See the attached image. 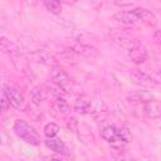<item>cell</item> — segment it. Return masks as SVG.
<instances>
[{
  "mask_svg": "<svg viewBox=\"0 0 161 161\" xmlns=\"http://www.w3.org/2000/svg\"><path fill=\"white\" fill-rule=\"evenodd\" d=\"M113 19L117 23H121L123 25H131V24H135L136 21H138V19L135 15V13L132 11V9L131 10H119V11H117L113 15Z\"/></svg>",
  "mask_w": 161,
  "mask_h": 161,
  "instance_id": "12",
  "label": "cell"
},
{
  "mask_svg": "<svg viewBox=\"0 0 161 161\" xmlns=\"http://www.w3.org/2000/svg\"><path fill=\"white\" fill-rule=\"evenodd\" d=\"M72 49H73V52H75V53H78V54H82V55H84V57H88V58L97 55V50H96L93 47L87 45V44H83V43H77V44H74V45L72 47Z\"/></svg>",
  "mask_w": 161,
  "mask_h": 161,
  "instance_id": "15",
  "label": "cell"
},
{
  "mask_svg": "<svg viewBox=\"0 0 161 161\" xmlns=\"http://www.w3.org/2000/svg\"><path fill=\"white\" fill-rule=\"evenodd\" d=\"M128 57L131 58V60L135 63V64H142L145 63L147 59H148V53H147V49L140 43V42H135L132 44V47L126 50Z\"/></svg>",
  "mask_w": 161,
  "mask_h": 161,
  "instance_id": "6",
  "label": "cell"
},
{
  "mask_svg": "<svg viewBox=\"0 0 161 161\" xmlns=\"http://www.w3.org/2000/svg\"><path fill=\"white\" fill-rule=\"evenodd\" d=\"M132 11L137 16V19L141 20L142 23H145L146 25H148V26H156L157 18H156V15L151 10L145 9V8H133Z\"/></svg>",
  "mask_w": 161,
  "mask_h": 161,
  "instance_id": "7",
  "label": "cell"
},
{
  "mask_svg": "<svg viewBox=\"0 0 161 161\" xmlns=\"http://www.w3.org/2000/svg\"><path fill=\"white\" fill-rule=\"evenodd\" d=\"M143 114L150 119H156L161 117V102L157 99L148 101L143 104Z\"/></svg>",
  "mask_w": 161,
  "mask_h": 161,
  "instance_id": "8",
  "label": "cell"
},
{
  "mask_svg": "<svg viewBox=\"0 0 161 161\" xmlns=\"http://www.w3.org/2000/svg\"><path fill=\"white\" fill-rule=\"evenodd\" d=\"M3 92L5 93V96L8 97L10 104H11L14 108H16V109H19V111H25V109H26L25 98H24L23 93H21L18 88H15V87H13V86H5L4 89H3Z\"/></svg>",
  "mask_w": 161,
  "mask_h": 161,
  "instance_id": "4",
  "label": "cell"
},
{
  "mask_svg": "<svg viewBox=\"0 0 161 161\" xmlns=\"http://www.w3.org/2000/svg\"><path fill=\"white\" fill-rule=\"evenodd\" d=\"M59 131H60L59 126L57 123H54V122H49L44 127V135H45L47 138H54V137H57V135H58Z\"/></svg>",
  "mask_w": 161,
  "mask_h": 161,
  "instance_id": "17",
  "label": "cell"
},
{
  "mask_svg": "<svg viewBox=\"0 0 161 161\" xmlns=\"http://www.w3.org/2000/svg\"><path fill=\"white\" fill-rule=\"evenodd\" d=\"M44 6L52 14H55L57 15V14H60L62 13V4L58 0H45L44 1Z\"/></svg>",
  "mask_w": 161,
  "mask_h": 161,
  "instance_id": "18",
  "label": "cell"
},
{
  "mask_svg": "<svg viewBox=\"0 0 161 161\" xmlns=\"http://www.w3.org/2000/svg\"><path fill=\"white\" fill-rule=\"evenodd\" d=\"M44 161H62V160H59V158H57V157H45Z\"/></svg>",
  "mask_w": 161,
  "mask_h": 161,
  "instance_id": "24",
  "label": "cell"
},
{
  "mask_svg": "<svg viewBox=\"0 0 161 161\" xmlns=\"http://www.w3.org/2000/svg\"><path fill=\"white\" fill-rule=\"evenodd\" d=\"M101 136L108 143H111L112 147H114V148H123V146H125L123 141L119 137L118 126L117 125H107V126H103L101 128Z\"/></svg>",
  "mask_w": 161,
  "mask_h": 161,
  "instance_id": "3",
  "label": "cell"
},
{
  "mask_svg": "<svg viewBox=\"0 0 161 161\" xmlns=\"http://www.w3.org/2000/svg\"><path fill=\"white\" fill-rule=\"evenodd\" d=\"M126 98L130 103H143V104L148 101L155 99L153 94L150 91H133V92L128 93Z\"/></svg>",
  "mask_w": 161,
  "mask_h": 161,
  "instance_id": "10",
  "label": "cell"
},
{
  "mask_svg": "<svg viewBox=\"0 0 161 161\" xmlns=\"http://www.w3.org/2000/svg\"><path fill=\"white\" fill-rule=\"evenodd\" d=\"M14 132L16 133L18 137H20L21 140H24L26 143L38 146L40 145L42 140L39 133L35 131L34 127H31L26 121L24 119H16L14 122Z\"/></svg>",
  "mask_w": 161,
  "mask_h": 161,
  "instance_id": "1",
  "label": "cell"
},
{
  "mask_svg": "<svg viewBox=\"0 0 161 161\" xmlns=\"http://www.w3.org/2000/svg\"><path fill=\"white\" fill-rule=\"evenodd\" d=\"M153 40H155L157 44L161 45V30H156V31L153 33Z\"/></svg>",
  "mask_w": 161,
  "mask_h": 161,
  "instance_id": "23",
  "label": "cell"
},
{
  "mask_svg": "<svg viewBox=\"0 0 161 161\" xmlns=\"http://www.w3.org/2000/svg\"><path fill=\"white\" fill-rule=\"evenodd\" d=\"M52 80L54 84H57V87L63 91L64 93H72L74 89V83L72 80V78L68 75L67 72H64L62 68H54L52 70Z\"/></svg>",
  "mask_w": 161,
  "mask_h": 161,
  "instance_id": "2",
  "label": "cell"
},
{
  "mask_svg": "<svg viewBox=\"0 0 161 161\" xmlns=\"http://www.w3.org/2000/svg\"><path fill=\"white\" fill-rule=\"evenodd\" d=\"M73 109L77 113L80 114H87L92 112V101L88 96H80L75 99L74 104H73Z\"/></svg>",
  "mask_w": 161,
  "mask_h": 161,
  "instance_id": "11",
  "label": "cell"
},
{
  "mask_svg": "<svg viewBox=\"0 0 161 161\" xmlns=\"http://www.w3.org/2000/svg\"><path fill=\"white\" fill-rule=\"evenodd\" d=\"M47 99V91L43 86H35L30 92V101L35 106L43 104V102Z\"/></svg>",
  "mask_w": 161,
  "mask_h": 161,
  "instance_id": "14",
  "label": "cell"
},
{
  "mask_svg": "<svg viewBox=\"0 0 161 161\" xmlns=\"http://www.w3.org/2000/svg\"><path fill=\"white\" fill-rule=\"evenodd\" d=\"M67 125H68V128H69L70 131H73V132H75V131L78 130V127H79L78 122H77L74 118H70V119H68V121H67Z\"/></svg>",
  "mask_w": 161,
  "mask_h": 161,
  "instance_id": "22",
  "label": "cell"
},
{
  "mask_svg": "<svg viewBox=\"0 0 161 161\" xmlns=\"http://www.w3.org/2000/svg\"><path fill=\"white\" fill-rule=\"evenodd\" d=\"M112 156L116 161H135L123 148H112Z\"/></svg>",
  "mask_w": 161,
  "mask_h": 161,
  "instance_id": "19",
  "label": "cell"
},
{
  "mask_svg": "<svg viewBox=\"0 0 161 161\" xmlns=\"http://www.w3.org/2000/svg\"><path fill=\"white\" fill-rule=\"evenodd\" d=\"M54 104H55L57 111H59V112H62V113H67V112L69 111V106H68L67 101H65L64 98H62V97H58Z\"/></svg>",
  "mask_w": 161,
  "mask_h": 161,
  "instance_id": "20",
  "label": "cell"
},
{
  "mask_svg": "<svg viewBox=\"0 0 161 161\" xmlns=\"http://www.w3.org/2000/svg\"><path fill=\"white\" fill-rule=\"evenodd\" d=\"M29 57L34 60V62H38V63H43V64H50L53 63V57L45 52V50H35L31 54H29Z\"/></svg>",
  "mask_w": 161,
  "mask_h": 161,
  "instance_id": "16",
  "label": "cell"
},
{
  "mask_svg": "<svg viewBox=\"0 0 161 161\" xmlns=\"http://www.w3.org/2000/svg\"><path fill=\"white\" fill-rule=\"evenodd\" d=\"M0 49L3 53L8 54L9 57H16L20 54V48L18 44H15L14 42L6 39L5 36H3L0 39Z\"/></svg>",
  "mask_w": 161,
  "mask_h": 161,
  "instance_id": "13",
  "label": "cell"
},
{
  "mask_svg": "<svg viewBox=\"0 0 161 161\" xmlns=\"http://www.w3.org/2000/svg\"><path fill=\"white\" fill-rule=\"evenodd\" d=\"M10 106H11V104H10L8 97H6L5 93L3 92V94H1V111H3V112H6V111L9 109Z\"/></svg>",
  "mask_w": 161,
  "mask_h": 161,
  "instance_id": "21",
  "label": "cell"
},
{
  "mask_svg": "<svg viewBox=\"0 0 161 161\" xmlns=\"http://www.w3.org/2000/svg\"><path fill=\"white\" fill-rule=\"evenodd\" d=\"M130 77H131L133 83H136L138 86H142V87H155V86L158 84V80H156L150 74H147L146 72H143L141 69H137V68L131 69Z\"/></svg>",
  "mask_w": 161,
  "mask_h": 161,
  "instance_id": "5",
  "label": "cell"
},
{
  "mask_svg": "<svg viewBox=\"0 0 161 161\" xmlns=\"http://www.w3.org/2000/svg\"><path fill=\"white\" fill-rule=\"evenodd\" d=\"M44 145H45L49 150L54 151L55 153L64 155V156L69 155V148H68L67 145L63 142V140H60V138H58V137H54V138H47V140L44 141Z\"/></svg>",
  "mask_w": 161,
  "mask_h": 161,
  "instance_id": "9",
  "label": "cell"
}]
</instances>
